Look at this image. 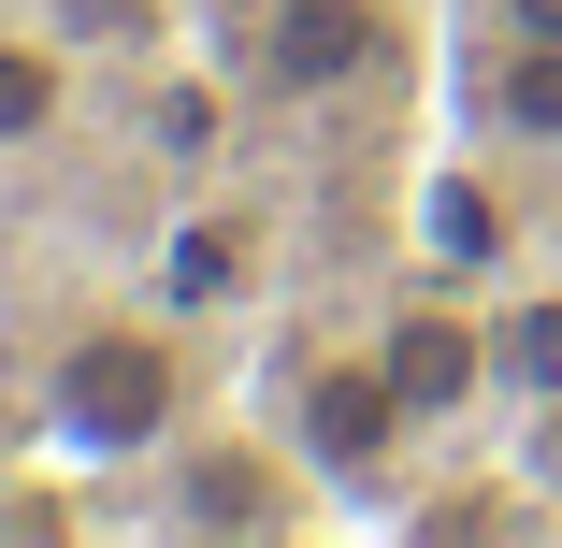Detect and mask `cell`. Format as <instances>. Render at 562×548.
I'll use <instances>...</instances> for the list:
<instances>
[{
  "mask_svg": "<svg viewBox=\"0 0 562 548\" xmlns=\"http://www.w3.org/2000/svg\"><path fill=\"white\" fill-rule=\"evenodd\" d=\"M375 347H390V376H404L418 433H432V418H476V404H491V317H476V303H404Z\"/></svg>",
  "mask_w": 562,
  "mask_h": 548,
  "instance_id": "6",
  "label": "cell"
},
{
  "mask_svg": "<svg viewBox=\"0 0 562 548\" xmlns=\"http://www.w3.org/2000/svg\"><path fill=\"white\" fill-rule=\"evenodd\" d=\"M418 232H432V260H447V275H505V246H519V232H505V202H476V174H462V159H432Z\"/></svg>",
  "mask_w": 562,
  "mask_h": 548,
  "instance_id": "8",
  "label": "cell"
},
{
  "mask_svg": "<svg viewBox=\"0 0 562 548\" xmlns=\"http://www.w3.org/2000/svg\"><path fill=\"white\" fill-rule=\"evenodd\" d=\"M390 58V0H260L246 15V72L274 101H347Z\"/></svg>",
  "mask_w": 562,
  "mask_h": 548,
  "instance_id": "5",
  "label": "cell"
},
{
  "mask_svg": "<svg viewBox=\"0 0 562 548\" xmlns=\"http://www.w3.org/2000/svg\"><path fill=\"white\" fill-rule=\"evenodd\" d=\"M145 477H159L173 534H317L331 519V491H317V462L289 448V433H202L188 418Z\"/></svg>",
  "mask_w": 562,
  "mask_h": 548,
  "instance_id": "2",
  "label": "cell"
},
{
  "mask_svg": "<svg viewBox=\"0 0 562 548\" xmlns=\"http://www.w3.org/2000/svg\"><path fill=\"white\" fill-rule=\"evenodd\" d=\"M188 433V347L159 317H87L44 361V448L58 462H159Z\"/></svg>",
  "mask_w": 562,
  "mask_h": 548,
  "instance_id": "1",
  "label": "cell"
},
{
  "mask_svg": "<svg viewBox=\"0 0 562 548\" xmlns=\"http://www.w3.org/2000/svg\"><path fill=\"white\" fill-rule=\"evenodd\" d=\"M72 44H145V0H44Z\"/></svg>",
  "mask_w": 562,
  "mask_h": 548,
  "instance_id": "9",
  "label": "cell"
},
{
  "mask_svg": "<svg viewBox=\"0 0 562 548\" xmlns=\"http://www.w3.org/2000/svg\"><path fill=\"white\" fill-rule=\"evenodd\" d=\"M72 116V30L58 15H0V159L44 145Z\"/></svg>",
  "mask_w": 562,
  "mask_h": 548,
  "instance_id": "7",
  "label": "cell"
},
{
  "mask_svg": "<svg viewBox=\"0 0 562 548\" xmlns=\"http://www.w3.org/2000/svg\"><path fill=\"white\" fill-rule=\"evenodd\" d=\"M462 15H476V30H548V44H562V0H462Z\"/></svg>",
  "mask_w": 562,
  "mask_h": 548,
  "instance_id": "10",
  "label": "cell"
},
{
  "mask_svg": "<svg viewBox=\"0 0 562 548\" xmlns=\"http://www.w3.org/2000/svg\"><path fill=\"white\" fill-rule=\"evenodd\" d=\"M274 433L317 462V491H375L404 448H418V404L390 376V347H317L274 376Z\"/></svg>",
  "mask_w": 562,
  "mask_h": 548,
  "instance_id": "3",
  "label": "cell"
},
{
  "mask_svg": "<svg viewBox=\"0 0 562 548\" xmlns=\"http://www.w3.org/2000/svg\"><path fill=\"white\" fill-rule=\"evenodd\" d=\"M447 116H462V145H491V159H562V44H548V30H476V15H462Z\"/></svg>",
  "mask_w": 562,
  "mask_h": 548,
  "instance_id": "4",
  "label": "cell"
}]
</instances>
